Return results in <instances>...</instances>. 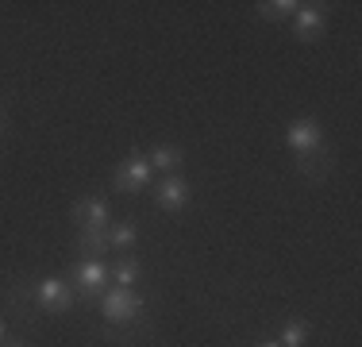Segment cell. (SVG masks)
Masks as SVG:
<instances>
[{"label":"cell","instance_id":"obj_1","mask_svg":"<svg viewBox=\"0 0 362 347\" xmlns=\"http://www.w3.org/2000/svg\"><path fill=\"white\" fill-rule=\"evenodd\" d=\"M12 305H23V309L35 305L39 312L62 317V312L77 309V293L66 274H42V278H28V282L12 285Z\"/></svg>","mask_w":362,"mask_h":347},{"label":"cell","instance_id":"obj_2","mask_svg":"<svg viewBox=\"0 0 362 347\" xmlns=\"http://www.w3.org/2000/svg\"><path fill=\"white\" fill-rule=\"evenodd\" d=\"M97 305H100V317H105L108 328H146V297L139 290L108 285Z\"/></svg>","mask_w":362,"mask_h":347},{"label":"cell","instance_id":"obj_3","mask_svg":"<svg viewBox=\"0 0 362 347\" xmlns=\"http://www.w3.org/2000/svg\"><path fill=\"white\" fill-rule=\"evenodd\" d=\"M66 278H70V285L77 293V305H93V301H100V297H105V290L112 285L105 258H77Z\"/></svg>","mask_w":362,"mask_h":347},{"label":"cell","instance_id":"obj_4","mask_svg":"<svg viewBox=\"0 0 362 347\" xmlns=\"http://www.w3.org/2000/svg\"><path fill=\"white\" fill-rule=\"evenodd\" d=\"M154 181V170L146 162V151H127V159L116 162V174H112V193H143L146 186Z\"/></svg>","mask_w":362,"mask_h":347},{"label":"cell","instance_id":"obj_5","mask_svg":"<svg viewBox=\"0 0 362 347\" xmlns=\"http://www.w3.org/2000/svg\"><path fill=\"white\" fill-rule=\"evenodd\" d=\"M286 147L293 151V159H316V154H324L327 151V143H324V127L316 124L313 116H297V120H289V127H286Z\"/></svg>","mask_w":362,"mask_h":347},{"label":"cell","instance_id":"obj_6","mask_svg":"<svg viewBox=\"0 0 362 347\" xmlns=\"http://www.w3.org/2000/svg\"><path fill=\"white\" fill-rule=\"evenodd\" d=\"M189 201H193V181L181 178V174H166V178L154 186V205L162 212H185Z\"/></svg>","mask_w":362,"mask_h":347},{"label":"cell","instance_id":"obj_7","mask_svg":"<svg viewBox=\"0 0 362 347\" xmlns=\"http://www.w3.org/2000/svg\"><path fill=\"white\" fill-rule=\"evenodd\" d=\"M70 220L77 224V228H108L112 224V208L105 197H77L74 208H70Z\"/></svg>","mask_w":362,"mask_h":347},{"label":"cell","instance_id":"obj_8","mask_svg":"<svg viewBox=\"0 0 362 347\" xmlns=\"http://www.w3.org/2000/svg\"><path fill=\"white\" fill-rule=\"evenodd\" d=\"M289 23H293V39L297 42H316L327 28V12H324V4H300Z\"/></svg>","mask_w":362,"mask_h":347},{"label":"cell","instance_id":"obj_9","mask_svg":"<svg viewBox=\"0 0 362 347\" xmlns=\"http://www.w3.org/2000/svg\"><path fill=\"white\" fill-rule=\"evenodd\" d=\"M74 251H77L81 258H105V255H112L108 228H77Z\"/></svg>","mask_w":362,"mask_h":347},{"label":"cell","instance_id":"obj_10","mask_svg":"<svg viewBox=\"0 0 362 347\" xmlns=\"http://www.w3.org/2000/svg\"><path fill=\"white\" fill-rule=\"evenodd\" d=\"M108 278H112V285L135 290V285H139V278H143L139 255H116V263H108Z\"/></svg>","mask_w":362,"mask_h":347},{"label":"cell","instance_id":"obj_11","mask_svg":"<svg viewBox=\"0 0 362 347\" xmlns=\"http://www.w3.org/2000/svg\"><path fill=\"white\" fill-rule=\"evenodd\" d=\"M146 162H151V170L177 174V166L185 162V151H181L177 143H154L151 151H146Z\"/></svg>","mask_w":362,"mask_h":347},{"label":"cell","instance_id":"obj_12","mask_svg":"<svg viewBox=\"0 0 362 347\" xmlns=\"http://www.w3.org/2000/svg\"><path fill=\"white\" fill-rule=\"evenodd\" d=\"M108 243L119 255H135V243H139V224L135 220H112L108 224Z\"/></svg>","mask_w":362,"mask_h":347},{"label":"cell","instance_id":"obj_13","mask_svg":"<svg viewBox=\"0 0 362 347\" xmlns=\"http://www.w3.org/2000/svg\"><path fill=\"white\" fill-rule=\"evenodd\" d=\"M297 8H300V0H262V4H255V12L266 23H281V20H293Z\"/></svg>","mask_w":362,"mask_h":347},{"label":"cell","instance_id":"obj_14","mask_svg":"<svg viewBox=\"0 0 362 347\" xmlns=\"http://www.w3.org/2000/svg\"><path fill=\"white\" fill-rule=\"evenodd\" d=\"M308 336H313V324H308V320H289V324L281 328L278 343H281V347H305Z\"/></svg>","mask_w":362,"mask_h":347},{"label":"cell","instance_id":"obj_15","mask_svg":"<svg viewBox=\"0 0 362 347\" xmlns=\"http://www.w3.org/2000/svg\"><path fill=\"white\" fill-rule=\"evenodd\" d=\"M0 347H31L28 340H23V336H8V340L4 343H0Z\"/></svg>","mask_w":362,"mask_h":347},{"label":"cell","instance_id":"obj_16","mask_svg":"<svg viewBox=\"0 0 362 347\" xmlns=\"http://www.w3.org/2000/svg\"><path fill=\"white\" fill-rule=\"evenodd\" d=\"M8 336H12V328H8V317H4V312H0V343H4Z\"/></svg>","mask_w":362,"mask_h":347},{"label":"cell","instance_id":"obj_17","mask_svg":"<svg viewBox=\"0 0 362 347\" xmlns=\"http://www.w3.org/2000/svg\"><path fill=\"white\" fill-rule=\"evenodd\" d=\"M255 347H281L278 340H262V343H255Z\"/></svg>","mask_w":362,"mask_h":347},{"label":"cell","instance_id":"obj_18","mask_svg":"<svg viewBox=\"0 0 362 347\" xmlns=\"http://www.w3.org/2000/svg\"><path fill=\"white\" fill-rule=\"evenodd\" d=\"M0 135H4V112H0Z\"/></svg>","mask_w":362,"mask_h":347}]
</instances>
